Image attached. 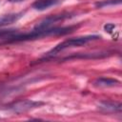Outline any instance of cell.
<instances>
[{
    "label": "cell",
    "mask_w": 122,
    "mask_h": 122,
    "mask_svg": "<svg viewBox=\"0 0 122 122\" xmlns=\"http://www.w3.org/2000/svg\"><path fill=\"white\" fill-rule=\"evenodd\" d=\"M75 29L74 26L70 27H61V28H49L44 30H32L30 32L27 33H16L10 38L7 40V43H12V42H21V41H28V40H33L37 38H41L44 36H50V35H64L71 31H72Z\"/></svg>",
    "instance_id": "obj_1"
},
{
    "label": "cell",
    "mask_w": 122,
    "mask_h": 122,
    "mask_svg": "<svg viewBox=\"0 0 122 122\" xmlns=\"http://www.w3.org/2000/svg\"><path fill=\"white\" fill-rule=\"evenodd\" d=\"M100 36L98 35H86V36H80V37H75V38H71V39H68V40H65L61 43H59L58 45H56L54 48H52L49 52L48 54L49 55H53V54H56L66 49H69V48H73V47H80V46H83L91 41H93V40H96V39H99Z\"/></svg>",
    "instance_id": "obj_2"
},
{
    "label": "cell",
    "mask_w": 122,
    "mask_h": 122,
    "mask_svg": "<svg viewBox=\"0 0 122 122\" xmlns=\"http://www.w3.org/2000/svg\"><path fill=\"white\" fill-rule=\"evenodd\" d=\"M43 102H39V101H33V100H23V101H18L15 102L14 104H12L10 109L17 113L20 112H25L27 111H30L33 108L39 107L41 105H43Z\"/></svg>",
    "instance_id": "obj_3"
},
{
    "label": "cell",
    "mask_w": 122,
    "mask_h": 122,
    "mask_svg": "<svg viewBox=\"0 0 122 122\" xmlns=\"http://www.w3.org/2000/svg\"><path fill=\"white\" fill-rule=\"evenodd\" d=\"M70 17V14H55V15H51L49 16L47 18H45L44 20H42L41 22H39L35 27L34 30H44V29H49L51 28V26L53 23H56L58 21L64 20L66 18Z\"/></svg>",
    "instance_id": "obj_4"
},
{
    "label": "cell",
    "mask_w": 122,
    "mask_h": 122,
    "mask_svg": "<svg viewBox=\"0 0 122 122\" xmlns=\"http://www.w3.org/2000/svg\"><path fill=\"white\" fill-rule=\"evenodd\" d=\"M23 16V12H18V13H10L6 14L3 16H0V27L8 26L10 25L17 20H19Z\"/></svg>",
    "instance_id": "obj_5"
},
{
    "label": "cell",
    "mask_w": 122,
    "mask_h": 122,
    "mask_svg": "<svg viewBox=\"0 0 122 122\" xmlns=\"http://www.w3.org/2000/svg\"><path fill=\"white\" fill-rule=\"evenodd\" d=\"M98 108L105 112H121V104L113 102H101L98 105Z\"/></svg>",
    "instance_id": "obj_6"
},
{
    "label": "cell",
    "mask_w": 122,
    "mask_h": 122,
    "mask_svg": "<svg viewBox=\"0 0 122 122\" xmlns=\"http://www.w3.org/2000/svg\"><path fill=\"white\" fill-rule=\"evenodd\" d=\"M59 2L60 0H37L32 4V8L37 10H44L50 7L55 6Z\"/></svg>",
    "instance_id": "obj_7"
},
{
    "label": "cell",
    "mask_w": 122,
    "mask_h": 122,
    "mask_svg": "<svg viewBox=\"0 0 122 122\" xmlns=\"http://www.w3.org/2000/svg\"><path fill=\"white\" fill-rule=\"evenodd\" d=\"M94 86L97 87H112L117 84H119V81L112 78H106V77H100L94 81Z\"/></svg>",
    "instance_id": "obj_8"
},
{
    "label": "cell",
    "mask_w": 122,
    "mask_h": 122,
    "mask_svg": "<svg viewBox=\"0 0 122 122\" xmlns=\"http://www.w3.org/2000/svg\"><path fill=\"white\" fill-rule=\"evenodd\" d=\"M16 33H18L17 30H14V29H8V30L3 29V30H0V38L8 40L9 38H10L11 36H13Z\"/></svg>",
    "instance_id": "obj_9"
},
{
    "label": "cell",
    "mask_w": 122,
    "mask_h": 122,
    "mask_svg": "<svg viewBox=\"0 0 122 122\" xmlns=\"http://www.w3.org/2000/svg\"><path fill=\"white\" fill-rule=\"evenodd\" d=\"M121 0H107V1H102V2H98L95 4V6L97 8H103L106 6H111V5H117L120 4Z\"/></svg>",
    "instance_id": "obj_10"
},
{
    "label": "cell",
    "mask_w": 122,
    "mask_h": 122,
    "mask_svg": "<svg viewBox=\"0 0 122 122\" xmlns=\"http://www.w3.org/2000/svg\"><path fill=\"white\" fill-rule=\"evenodd\" d=\"M104 29H105L106 31L112 32V31L115 29V25H114V24H112V23H108V24H106V25L104 26Z\"/></svg>",
    "instance_id": "obj_11"
},
{
    "label": "cell",
    "mask_w": 122,
    "mask_h": 122,
    "mask_svg": "<svg viewBox=\"0 0 122 122\" xmlns=\"http://www.w3.org/2000/svg\"><path fill=\"white\" fill-rule=\"evenodd\" d=\"M10 2H12V3H18V2H22V1H26V0H9Z\"/></svg>",
    "instance_id": "obj_12"
},
{
    "label": "cell",
    "mask_w": 122,
    "mask_h": 122,
    "mask_svg": "<svg viewBox=\"0 0 122 122\" xmlns=\"http://www.w3.org/2000/svg\"><path fill=\"white\" fill-rule=\"evenodd\" d=\"M0 45H1V44H0Z\"/></svg>",
    "instance_id": "obj_13"
}]
</instances>
